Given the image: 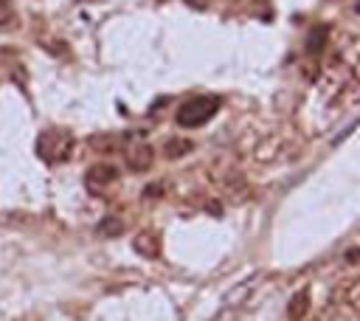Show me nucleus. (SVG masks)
I'll return each instance as SVG.
<instances>
[{
  "label": "nucleus",
  "mask_w": 360,
  "mask_h": 321,
  "mask_svg": "<svg viewBox=\"0 0 360 321\" xmlns=\"http://www.w3.org/2000/svg\"><path fill=\"white\" fill-rule=\"evenodd\" d=\"M217 110H219L217 96H194L177 110V124L180 127H202L208 118H214Z\"/></svg>",
  "instance_id": "nucleus-1"
},
{
  "label": "nucleus",
  "mask_w": 360,
  "mask_h": 321,
  "mask_svg": "<svg viewBox=\"0 0 360 321\" xmlns=\"http://www.w3.org/2000/svg\"><path fill=\"white\" fill-rule=\"evenodd\" d=\"M191 149V141H180V138H172L169 144H166V155L169 158H180L183 152H188Z\"/></svg>",
  "instance_id": "nucleus-7"
},
{
  "label": "nucleus",
  "mask_w": 360,
  "mask_h": 321,
  "mask_svg": "<svg viewBox=\"0 0 360 321\" xmlns=\"http://www.w3.org/2000/svg\"><path fill=\"white\" fill-rule=\"evenodd\" d=\"M107 225H104V234H115L118 231V220H104Z\"/></svg>",
  "instance_id": "nucleus-10"
},
{
  "label": "nucleus",
  "mask_w": 360,
  "mask_h": 321,
  "mask_svg": "<svg viewBox=\"0 0 360 321\" xmlns=\"http://www.w3.org/2000/svg\"><path fill=\"white\" fill-rule=\"evenodd\" d=\"M149 163H152V149H149V144H132V146L127 149V166H129L132 172H143V169H149Z\"/></svg>",
  "instance_id": "nucleus-3"
},
{
  "label": "nucleus",
  "mask_w": 360,
  "mask_h": 321,
  "mask_svg": "<svg viewBox=\"0 0 360 321\" xmlns=\"http://www.w3.org/2000/svg\"><path fill=\"white\" fill-rule=\"evenodd\" d=\"M115 166H110V163H98V166H93L90 172H87V189L90 191H98V189H104L107 183H112L115 180Z\"/></svg>",
  "instance_id": "nucleus-4"
},
{
  "label": "nucleus",
  "mask_w": 360,
  "mask_h": 321,
  "mask_svg": "<svg viewBox=\"0 0 360 321\" xmlns=\"http://www.w3.org/2000/svg\"><path fill=\"white\" fill-rule=\"evenodd\" d=\"M135 251L143 253V256H155V253H158V239H155L152 234H141V237L135 239Z\"/></svg>",
  "instance_id": "nucleus-5"
},
{
  "label": "nucleus",
  "mask_w": 360,
  "mask_h": 321,
  "mask_svg": "<svg viewBox=\"0 0 360 321\" xmlns=\"http://www.w3.org/2000/svg\"><path fill=\"white\" fill-rule=\"evenodd\" d=\"M188 6H194V8H205L208 6V0H186Z\"/></svg>",
  "instance_id": "nucleus-11"
},
{
  "label": "nucleus",
  "mask_w": 360,
  "mask_h": 321,
  "mask_svg": "<svg viewBox=\"0 0 360 321\" xmlns=\"http://www.w3.org/2000/svg\"><path fill=\"white\" fill-rule=\"evenodd\" d=\"M14 20V11H11V0H0V25H8Z\"/></svg>",
  "instance_id": "nucleus-9"
},
{
  "label": "nucleus",
  "mask_w": 360,
  "mask_h": 321,
  "mask_svg": "<svg viewBox=\"0 0 360 321\" xmlns=\"http://www.w3.org/2000/svg\"><path fill=\"white\" fill-rule=\"evenodd\" d=\"M323 42H326V28H323V25H318V28H312V31H309L307 51H309V54H318V51L323 48Z\"/></svg>",
  "instance_id": "nucleus-6"
},
{
  "label": "nucleus",
  "mask_w": 360,
  "mask_h": 321,
  "mask_svg": "<svg viewBox=\"0 0 360 321\" xmlns=\"http://www.w3.org/2000/svg\"><path fill=\"white\" fill-rule=\"evenodd\" d=\"M307 304H309L307 293H298V296L290 301V318H298V315H301V310H307Z\"/></svg>",
  "instance_id": "nucleus-8"
},
{
  "label": "nucleus",
  "mask_w": 360,
  "mask_h": 321,
  "mask_svg": "<svg viewBox=\"0 0 360 321\" xmlns=\"http://www.w3.org/2000/svg\"><path fill=\"white\" fill-rule=\"evenodd\" d=\"M73 149V138L65 132V130H45L39 138H37V155L48 163H56V160H65Z\"/></svg>",
  "instance_id": "nucleus-2"
}]
</instances>
